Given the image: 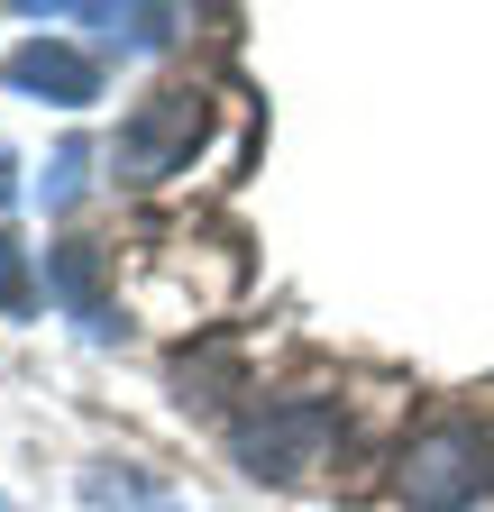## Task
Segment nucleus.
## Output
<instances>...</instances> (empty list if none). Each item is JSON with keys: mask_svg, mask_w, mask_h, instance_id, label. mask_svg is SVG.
Listing matches in <instances>:
<instances>
[{"mask_svg": "<svg viewBox=\"0 0 494 512\" xmlns=\"http://www.w3.org/2000/svg\"><path fill=\"white\" fill-rule=\"evenodd\" d=\"M0 83H10V92H28V101H55V110H83V101H101L92 55H83V46H65V37H28L10 64H0Z\"/></svg>", "mask_w": 494, "mask_h": 512, "instance_id": "4", "label": "nucleus"}, {"mask_svg": "<svg viewBox=\"0 0 494 512\" xmlns=\"http://www.w3.org/2000/svg\"><path fill=\"white\" fill-rule=\"evenodd\" d=\"M330 403H266V412H247L229 439H238V467L247 476H312L321 467V448H330Z\"/></svg>", "mask_w": 494, "mask_h": 512, "instance_id": "3", "label": "nucleus"}, {"mask_svg": "<svg viewBox=\"0 0 494 512\" xmlns=\"http://www.w3.org/2000/svg\"><path fill=\"white\" fill-rule=\"evenodd\" d=\"M403 503L412 512H467L485 485H494V430L485 421H430L412 448H403Z\"/></svg>", "mask_w": 494, "mask_h": 512, "instance_id": "1", "label": "nucleus"}, {"mask_svg": "<svg viewBox=\"0 0 494 512\" xmlns=\"http://www.w3.org/2000/svg\"><path fill=\"white\" fill-rule=\"evenodd\" d=\"M10 192H19V183H10V165H0V202H10Z\"/></svg>", "mask_w": 494, "mask_h": 512, "instance_id": "9", "label": "nucleus"}, {"mask_svg": "<svg viewBox=\"0 0 494 512\" xmlns=\"http://www.w3.org/2000/svg\"><path fill=\"white\" fill-rule=\"evenodd\" d=\"M83 512H183V503H174V485H156L129 458H92L83 467Z\"/></svg>", "mask_w": 494, "mask_h": 512, "instance_id": "6", "label": "nucleus"}, {"mask_svg": "<svg viewBox=\"0 0 494 512\" xmlns=\"http://www.w3.org/2000/svg\"><path fill=\"white\" fill-rule=\"evenodd\" d=\"M46 293L83 320V339H119V302H110V284H101V247L55 238V247H46Z\"/></svg>", "mask_w": 494, "mask_h": 512, "instance_id": "5", "label": "nucleus"}, {"mask_svg": "<svg viewBox=\"0 0 494 512\" xmlns=\"http://www.w3.org/2000/svg\"><path fill=\"white\" fill-rule=\"evenodd\" d=\"M0 512H19V503H10V494H0Z\"/></svg>", "mask_w": 494, "mask_h": 512, "instance_id": "10", "label": "nucleus"}, {"mask_svg": "<svg viewBox=\"0 0 494 512\" xmlns=\"http://www.w3.org/2000/svg\"><path fill=\"white\" fill-rule=\"evenodd\" d=\"M83 165H92V147H83V138H74V147H55V165H46V183H37V192H46L55 211H65L74 192H83Z\"/></svg>", "mask_w": 494, "mask_h": 512, "instance_id": "8", "label": "nucleus"}, {"mask_svg": "<svg viewBox=\"0 0 494 512\" xmlns=\"http://www.w3.org/2000/svg\"><path fill=\"white\" fill-rule=\"evenodd\" d=\"M37 293H46V284H37V266H28V247L0 229V320H28Z\"/></svg>", "mask_w": 494, "mask_h": 512, "instance_id": "7", "label": "nucleus"}, {"mask_svg": "<svg viewBox=\"0 0 494 512\" xmlns=\"http://www.w3.org/2000/svg\"><path fill=\"white\" fill-rule=\"evenodd\" d=\"M202 128H211L202 92H147L129 119H119V138H110V174L119 183H165L183 156L202 147Z\"/></svg>", "mask_w": 494, "mask_h": 512, "instance_id": "2", "label": "nucleus"}]
</instances>
